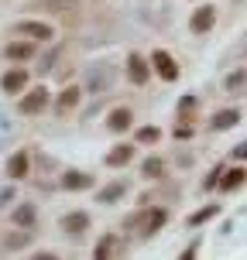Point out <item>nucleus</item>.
I'll list each match as a JSON object with an SVG mask.
<instances>
[{
    "instance_id": "obj_1",
    "label": "nucleus",
    "mask_w": 247,
    "mask_h": 260,
    "mask_svg": "<svg viewBox=\"0 0 247 260\" xmlns=\"http://www.w3.org/2000/svg\"><path fill=\"white\" fill-rule=\"evenodd\" d=\"M114 79H117V69L114 65H96L86 72V89L90 92H110L114 89Z\"/></svg>"
},
{
    "instance_id": "obj_2",
    "label": "nucleus",
    "mask_w": 247,
    "mask_h": 260,
    "mask_svg": "<svg viewBox=\"0 0 247 260\" xmlns=\"http://www.w3.org/2000/svg\"><path fill=\"white\" fill-rule=\"evenodd\" d=\"M151 65H155V72L165 79V82H175V79H179V65H175V58H172L169 52H161V48L151 52Z\"/></svg>"
},
{
    "instance_id": "obj_3",
    "label": "nucleus",
    "mask_w": 247,
    "mask_h": 260,
    "mask_svg": "<svg viewBox=\"0 0 247 260\" xmlns=\"http://www.w3.org/2000/svg\"><path fill=\"white\" fill-rule=\"evenodd\" d=\"M45 106H48V89H45V86H38V89H31V92H24V96H21L17 110H21V113H41Z\"/></svg>"
},
{
    "instance_id": "obj_4",
    "label": "nucleus",
    "mask_w": 247,
    "mask_h": 260,
    "mask_svg": "<svg viewBox=\"0 0 247 260\" xmlns=\"http://www.w3.org/2000/svg\"><path fill=\"white\" fill-rule=\"evenodd\" d=\"M213 24H216V7H196L193 21H189V27H193V35H206V31H213Z\"/></svg>"
},
{
    "instance_id": "obj_5",
    "label": "nucleus",
    "mask_w": 247,
    "mask_h": 260,
    "mask_svg": "<svg viewBox=\"0 0 247 260\" xmlns=\"http://www.w3.org/2000/svg\"><path fill=\"white\" fill-rule=\"evenodd\" d=\"M14 31L17 35H28V38H35V41H52V24H41V21H17L14 24Z\"/></svg>"
},
{
    "instance_id": "obj_6",
    "label": "nucleus",
    "mask_w": 247,
    "mask_h": 260,
    "mask_svg": "<svg viewBox=\"0 0 247 260\" xmlns=\"http://www.w3.org/2000/svg\"><path fill=\"white\" fill-rule=\"evenodd\" d=\"M24 86H28V72L24 69H11V72H4V79H0V89L7 92V96L24 92Z\"/></svg>"
},
{
    "instance_id": "obj_7",
    "label": "nucleus",
    "mask_w": 247,
    "mask_h": 260,
    "mask_svg": "<svg viewBox=\"0 0 247 260\" xmlns=\"http://www.w3.org/2000/svg\"><path fill=\"white\" fill-rule=\"evenodd\" d=\"M148 76H151V69H148V62H144L141 55H127V79L134 86H144Z\"/></svg>"
},
{
    "instance_id": "obj_8",
    "label": "nucleus",
    "mask_w": 247,
    "mask_h": 260,
    "mask_svg": "<svg viewBox=\"0 0 247 260\" xmlns=\"http://www.w3.org/2000/svg\"><path fill=\"white\" fill-rule=\"evenodd\" d=\"M79 96H83V89H79V86H69V89H62V92H59V100H55V110H59V113L76 110V106H79Z\"/></svg>"
},
{
    "instance_id": "obj_9",
    "label": "nucleus",
    "mask_w": 247,
    "mask_h": 260,
    "mask_svg": "<svg viewBox=\"0 0 247 260\" xmlns=\"http://www.w3.org/2000/svg\"><path fill=\"white\" fill-rule=\"evenodd\" d=\"M130 120H134V113H130L127 106H117V110H110V117H106V127L114 130V134H120V130L130 127Z\"/></svg>"
},
{
    "instance_id": "obj_10",
    "label": "nucleus",
    "mask_w": 247,
    "mask_h": 260,
    "mask_svg": "<svg viewBox=\"0 0 247 260\" xmlns=\"http://www.w3.org/2000/svg\"><path fill=\"white\" fill-rule=\"evenodd\" d=\"M90 185H93V175H86V171H65L62 175V188H69V192L90 188Z\"/></svg>"
},
{
    "instance_id": "obj_11",
    "label": "nucleus",
    "mask_w": 247,
    "mask_h": 260,
    "mask_svg": "<svg viewBox=\"0 0 247 260\" xmlns=\"http://www.w3.org/2000/svg\"><path fill=\"white\" fill-rule=\"evenodd\" d=\"M244 185V168L237 165V168H230V171H220V188L223 192H234V188H240Z\"/></svg>"
},
{
    "instance_id": "obj_12",
    "label": "nucleus",
    "mask_w": 247,
    "mask_h": 260,
    "mask_svg": "<svg viewBox=\"0 0 247 260\" xmlns=\"http://www.w3.org/2000/svg\"><path fill=\"white\" fill-rule=\"evenodd\" d=\"M14 226H21V230H31L35 226V206L31 202H24V206H17L14 209V216H11Z\"/></svg>"
},
{
    "instance_id": "obj_13",
    "label": "nucleus",
    "mask_w": 247,
    "mask_h": 260,
    "mask_svg": "<svg viewBox=\"0 0 247 260\" xmlns=\"http://www.w3.org/2000/svg\"><path fill=\"white\" fill-rule=\"evenodd\" d=\"M165 222H169V212H165V209H151V212L144 216V236L158 233V230H161Z\"/></svg>"
},
{
    "instance_id": "obj_14",
    "label": "nucleus",
    "mask_w": 247,
    "mask_h": 260,
    "mask_svg": "<svg viewBox=\"0 0 247 260\" xmlns=\"http://www.w3.org/2000/svg\"><path fill=\"white\" fill-rule=\"evenodd\" d=\"M130 157H134V144H120V147H114V151L106 154V165H110V168H120V165H127Z\"/></svg>"
},
{
    "instance_id": "obj_15",
    "label": "nucleus",
    "mask_w": 247,
    "mask_h": 260,
    "mask_svg": "<svg viewBox=\"0 0 247 260\" xmlns=\"http://www.w3.org/2000/svg\"><path fill=\"white\" fill-rule=\"evenodd\" d=\"M7 175H11V178H24L28 175V151H17V154L7 161Z\"/></svg>"
},
{
    "instance_id": "obj_16",
    "label": "nucleus",
    "mask_w": 247,
    "mask_h": 260,
    "mask_svg": "<svg viewBox=\"0 0 247 260\" xmlns=\"http://www.w3.org/2000/svg\"><path fill=\"white\" fill-rule=\"evenodd\" d=\"M62 226H65V233H83V230L90 226V216H86V212H69L62 219Z\"/></svg>"
},
{
    "instance_id": "obj_17",
    "label": "nucleus",
    "mask_w": 247,
    "mask_h": 260,
    "mask_svg": "<svg viewBox=\"0 0 247 260\" xmlns=\"http://www.w3.org/2000/svg\"><path fill=\"white\" fill-rule=\"evenodd\" d=\"M124 192H127V182H114V185H106V188H100L96 199L100 202H117V199H124Z\"/></svg>"
},
{
    "instance_id": "obj_18",
    "label": "nucleus",
    "mask_w": 247,
    "mask_h": 260,
    "mask_svg": "<svg viewBox=\"0 0 247 260\" xmlns=\"http://www.w3.org/2000/svg\"><path fill=\"white\" fill-rule=\"evenodd\" d=\"M234 123H240V110H220L213 117V130H227V127H234Z\"/></svg>"
},
{
    "instance_id": "obj_19",
    "label": "nucleus",
    "mask_w": 247,
    "mask_h": 260,
    "mask_svg": "<svg viewBox=\"0 0 247 260\" xmlns=\"http://www.w3.org/2000/svg\"><path fill=\"white\" fill-rule=\"evenodd\" d=\"M114 250H117V236H103V240L96 243V250H93V260H110Z\"/></svg>"
},
{
    "instance_id": "obj_20",
    "label": "nucleus",
    "mask_w": 247,
    "mask_h": 260,
    "mask_svg": "<svg viewBox=\"0 0 247 260\" xmlns=\"http://www.w3.org/2000/svg\"><path fill=\"white\" fill-rule=\"evenodd\" d=\"M31 55H35L31 41H11L7 45V58H31Z\"/></svg>"
},
{
    "instance_id": "obj_21",
    "label": "nucleus",
    "mask_w": 247,
    "mask_h": 260,
    "mask_svg": "<svg viewBox=\"0 0 247 260\" xmlns=\"http://www.w3.org/2000/svg\"><path fill=\"white\" fill-rule=\"evenodd\" d=\"M141 175L144 178H161V175H165V161H161V157H148L141 165Z\"/></svg>"
},
{
    "instance_id": "obj_22",
    "label": "nucleus",
    "mask_w": 247,
    "mask_h": 260,
    "mask_svg": "<svg viewBox=\"0 0 247 260\" xmlns=\"http://www.w3.org/2000/svg\"><path fill=\"white\" fill-rule=\"evenodd\" d=\"M216 212H220V206H203L199 212H193V216H189L185 222H189V226H203V222H206V219H213Z\"/></svg>"
},
{
    "instance_id": "obj_23",
    "label": "nucleus",
    "mask_w": 247,
    "mask_h": 260,
    "mask_svg": "<svg viewBox=\"0 0 247 260\" xmlns=\"http://www.w3.org/2000/svg\"><path fill=\"white\" fill-rule=\"evenodd\" d=\"M31 243V233H7L4 236V247L7 250H21V247H28Z\"/></svg>"
},
{
    "instance_id": "obj_24",
    "label": "nucleus",
    "mask_w": 247,
    "mask_h": 260,
    "mask_svg": "<svg viewBox=\"0 0 247 260\" xmlns=\"http://www.w3.org/2000/svg\"><path fill=\"white\" fill-rule=\"evenodd\" d=\"M158 137H161V130H158V127H141V130H138V144H155Z\"/></svg>"
},
{
    "instance_id": "obj_25",
    "label": "nucleus",
    "mask_w": 247,
    "mask_h": 260,
    "mask_svg": "<svg viewBox=\"0 0 247 260\" xmlns=\"http://www.w3.org/2000/svg\"><path fill=\"white\" fill-rule=\"evenodd\" d=\"M227 92H244V69H237L234 76L227 79Z\"/></svg>"
},
{
    "instance_id": "obj_26",
    "label": "nucleus",
    "mask_w": 247,
    "mask_h": 260,
    "mask_svg": "<svg viewBox=\"0 0 247 260\" xmlns=\"http://www.w3.org/2000/svg\"><path fill=\"white\" fill-rule=\"evenodd\" d=\"M38 4H45L48 11H65V7H72L76 0H38Z\"/></svg>"
},
{
    "instance_id": "obj_27",
    "label": "nucleus",
    "mask_w": 247,
    "mask_h": 260,
    "mask_svg": "<svg viewBox=\"0 0 247 260\" xmlns=\"http://www.w3.org/2000/svg\"><path fill=\"white\" fill-rule=\"evenodd\" d=\"M175 137H182V141H185V137H193V127H189V123H182V127H175Z\"/></svg>"
},
{
    "instance_id": "obj_28",
    "label": "nucleus",
    "mask_w": 247,
    "mask_h": 260,
    "mask_svg": "<svg viewBox=\"0 0 247 260\" xmlns=\"http://www.w3.org/2000/svg\"><path fill=\"white\" fill-rule=\"evenodd\" d=\"M196 253H199V243H193V247L182 253V260H196Z\"/></svg>"
},
{
    "instance_id": "obj_29",
    "label": "nucleus",
    "mask_w": 247,
    "mask_h": 260,
    "mask_svg": "<svg viewBox=\"0 0 247 260\" xmlns=\"http://www.w3.org/2000/svg\"><path fill=\"white\" fill-rule=\"evenodd\" d=\"M220 171H223V168H216V171H213V175H209V178H206V188H213V185L220 182Z\"/></svg>"
},
{
    "instance_id": "obj_30",
    "label": "nucleus",
    "mask_w": 247,
    "mask_h": 260,
    "mask_svg": "<svg viewBox=\"0 0 247 260\" xmlns=\"http://www.w3.org/2000/svg\"><path fill=\"white\" fill-rule=\"evenodd\" d=\"M7 199H14L11 188H4V192H0V206H7Z\"/></svg>"
},
{
    "instance_id": "obj_31",
    "label": "nucleus",
    "mask_w": 247,
    "mask_h": 260,
    "mask_svg": "<svg viewBox=\"0 0 247 260\" xmlns=\"http://www.w3.org/2000/svg\"><path fill=\"white\" fill-rule=\"evenodd\" d=\"M31 260H59V257H52V253H35Z\"/></svg>"
}]
</instances>
